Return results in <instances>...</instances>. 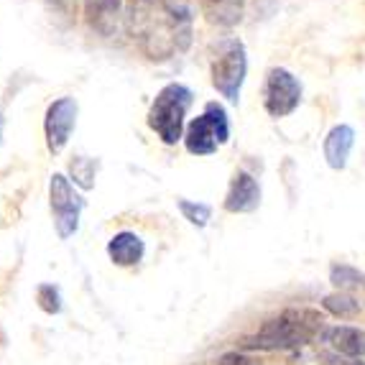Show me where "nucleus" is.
<instances>
[{"mask_svg":"<svg viewBox=\"0 0 365 365\" xmlns=\"http://www.w3.org/2000/svg\"><path fill=\"white\" fill-rule=\"evenodd\" d=\"M327 340L329 345L335 347L337 355H345V358H360V355H365V335L355 327L329 329Z\"/></svg>","mask_w":365,"mask_h":365,"instance_id":"nucleus-11","label":"nucleus"},{"mask_svg":"<svg viewBox=\"0 0 365 365\" xmlns=\"http://www.w3.org/2000/svg\"><path fill=\"white\" fill-rule=\"evenodd\" d=\"M74 125H77V100L74 98H59L46 108L43 135H46V146L51 153L64 151Z\"/></svg>","mask_w":365,"mask_h":365,"instance_id":"nucleus-7","label":"nucleus"},{"mask_svg":"<svg viewBox=\"0 0 365 365\" xmlns=\"http://www.w3.org/2000/svg\"><path fill=\"white\" fill-rule=\"evenodd\" d=\"M143 250H146V245H143L140 235L130 230L118 232V235L110 237L108 243V256L115 266H135L143 258Z\"/></svg>","mask_w":365,"mask_h":365,"instance_id":"nucleus-10","label":"nucleus"},{"mask_svg":"<svg viewBox=\"0 0 365 365\" xmlns=\"http://www.w3.org/2000/svg\"><path fill=\"white\" fill-rule=\"evenodd\" d=\"M245 72H248V56H245V46L240 41H227L220 51V56L212 61V85L215 90L227 100V103H237L240 100V90H243Z\"/></svg>","mask_w":365,"mask_h":365,"instance_id":"nucleus-4","label":"nucleus"},{"mask_svg":"<svg viewBox=\"0 0 365 365\" xmlns=\"http://www.w3.org/2000/svg\"><path fill=\"white\" fill-rule=\"evenodd\" d=\"M0 123H3V118H0Z\"/></svg>","mask_w":365,"mask_h":365,"instance_id":"nucleus-20","label":"nucleus"},{"mask_svg":"<svg viewBox=\"0 0 365 365\" xmlns=\"http://www.w3.org/2000/svg\"><path fill=\"white\" fill-rule=\"evenodd\" d=\"M302 103V82L289 69L276 67L266 79V110L268 115L287 118Z\"/></svg>","mask_w":365,"mask_h":365,"instance_id":"nucleus-6","label":"nucleus"},{"mask_svg":"<svg viewBox=\"0 0 365 365\" xmlns=\"http://www.w3.org/2000/svg\"><path fill=\"white\" fill-rule=\"evenodd\" d=\"M327 365H363V363H358L355 358H345V355H329L327 358Z\"/></svg>","mask_w":365,"mask_h":365,"instance_id":"nucleus-19","label":"nucleus"},{"mask_svg":"<svg viewBox=\"0 0 365 365\" xmlns=\"http://www.w3.org/2000/svg\"><path fill=\"white\" fill-rule=\"evenodd\" d=\"M38 299V307H41L46 314H59L61 312V297H59V289L51 287V284H41L36 292Z\"/></svg>","mask_w":365,"mask_h":365,"instance_id":"nucleus-16","label":"nucleus"},{"mask_svg":"<svg viewBox=\"0 0 365 365\" xmlns=\"http://www.w3.org/2000/svg\"><path fill=\"white\" fill-rule=\"evenodd\" d=\"M177 205H179V210H182L184 220H189V222H192V225H197V227H205V225H207L210 215H212L210 205H202V202L179 200Z\"/></svg>","mask_w":365,"mask_h":365,"instance_id":"nucleus-14","label":"nucleus"},{"mask_svg":"<svg viewBox=\"0 0 365 365\" xmlns=\"http://www.w3.org/2000/svg\"><path fill=\"white\" fill-rule=\"evenodd\" d=\"M189 105H192V90L177 85V82L166 85L153 100L151 110H148V125L166 146H174L182 140L184 118H187Z\"/></svg>","mask_w":365,"mask_h":365,"instance_id":"nucleus-2","label":"nucleus"},{"mask_svg":"<svg viewBox=\"0 0 365 365\" xmlns=\"http://www.w3.org/2000/svg\"><path fill=\"white\" fill-rule=\"evenodd\" d=\"M205 11H207L210 21L222 26H232L240 21V0H205Z\"/></svg>","mask_w":365,"mask_h":365,"instance_id":"nucleus-12","label":"nucleus"},{"mask_svg":"<svg viewBox=\"0 0 365 365\" xmlns=\"http://www.w3.org/2000/svg\"><path fill=\"white\" fill-rule=\"evenodd\" d=\"M227 138H230V125H227L225 110L217 103H210L200 118L189 123L187 133H184V146L195 156H210L222 143H227Z\"/></svg>","mask_w":365,"mask_h":365,"instance_id":"nucleus-3","label":"nucleus"},{"mask_svg":"<svg viewBox=\"0 0 365 365\" xmlns=\"http://www.w3.org/2000/svg\"><path fill=\"white\" fill-rule=\"evenodd\" d=\"M69 171H72V179L79 184L82 189H92L95 187V164H92L90 158H74L72 164H69Z\"/></svg>","mask_w":365,"mask_h":365,"instance_id":"nucleus-15","label":"nucleus"},{"mask_svg":"<svg viewBox=\"0 0 365 365\" xmlns=\"http://www.w3.org/2000/svg\"><path fill=\"white\" fill-rule=\"evenodd\" d=\"M324 309L332 312L335 317H355L360 312V302H355L350 294H329L324 297Z\"/></svg>","mask_w":365,"mask_h":365,"instance_id":"nucleus-13","label":"nucleus"},{"mask_svg":"<svg viewBox=\"0 0 365 365\" xmlns=\"http://www.w3.org/2000/svg\"><path fill=\"white\" fill-rule=\"evenodd\" d=\"M355 146V130L350 125H335L324 138V158L332 169H345L350 151Z\"/></svg>","mask_w":365,"mask_h":365,"instance_id":"nucleus-9","label":"nucleus"},{"mask_svg":"<svg viewBox=\"0 0 365 365\" xmlns=\"http://www.w3.org/2000/svg\"><path fill=\"white\" fill-rule=\"evenodd\" d=\"M322 327V317L314 312H284L281 317L271 319L253 337H245L240 345L248 350H287L309 342Z\"/></svg>","mask_w":365,"mask_h":365,"instance_id":"nucleus-1","label":"nucleus"},{"mask_svg":"<svg viewBox=\"0 0 365 365\" xmlns=\"http://www.w3.org/2000/svg\"><path fill=\"white\" fill-rule=\"evenodd\" d=\"M329 279H332V284L337 289H355L363 284V276L350 266H332V276Z\"/></svg>","mask_w":365,"mask_h":365,"instance_id":"nucleus-17","label":"nucleus"},{"mask_svg":"<svg viewBox=\"0 0 365 365\" xmlns=\"http://www.w3.org/2000/svg\"><path fill=\"white\" fill-rule=\"evenodd\" d=\"M261 205V187L248 171H237L225 197L227 212H253Z\"/></svg>","mask_w":365,"mask_h":365,"instance_id":"nucleus-8","label":"nucleus"},{"mask_svg":"<svg viewBox=\"0 0 365 365\" xmlns=\"http://www.w3.org/2000/svg\"><path fill=\"white\" fill-rule=\"evenodd\" d=\"M49 200H51V215H54L56 235L67 240L77 232L79 215L85 210V200L74 192L72 182L64 174H51L49 182Z\"/></svg>","mask_w":365,"mask_h":365,"instance_id":"nucleus-5","label":"nucleus"},{"mask_svg":"<svg viewBox=\"0 0 365 365\" xmlns=\"http://www.w3.org/2000/svg\"><path fill=\"white\" fill-rule=\"evenodd\" d=\"M217 365H256V363L243 353H225L217 360Z\"/></svg>","mask_w":365,"mask_h":365,"instance_id":"nucleus-18","label":"nucleus"}]
</instances>
